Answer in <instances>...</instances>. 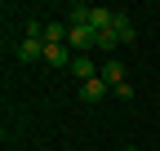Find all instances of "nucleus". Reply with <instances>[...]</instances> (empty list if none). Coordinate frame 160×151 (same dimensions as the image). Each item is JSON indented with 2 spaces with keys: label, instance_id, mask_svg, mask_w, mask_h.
Here are the masks:
<instances>
[{
  "label": "nucleus",
  "instance_id": "obj_7",
  "mask_svg": "<svg viewBox=\"0 0 160 151\" xmlns=\"http://www.w3.org/2000/svg\"><path fill=\"white\" fill-rule=\"evenodd\" d=\"M71 58H76L71 45H49V49H45V62H49V67H71Z\"/></svg>",
  "mask_w": 160,
  "mask_h": 151
},
{
  "label": "nucleus",
  "instance_id": "obj_4",
  "mask_svg": "<svg viewBox=\"0 0 160 151\" xmlns=\"http://www.w3.org/2000/svg\"><path fill=\"white\" fill-rule=\"evenodd\" d=\"M107 80H102V76H93V80H85V85H80V102H102L107 98Z\"/></svg>",
  "mask_w": 160,
  "mask_h": 151
},
{
  "label": "nucleus",
  "instance_id": "obj_8",
  "mask_svg": "<svg viewBox=\"0 0 160 151\" xmlns=\"http://www.w3.org/2000/svg\"><path fill=\"white\" fill-rule=\"evenodd\" d=\"M98 76H102L111 89H116V85H125V62H120V58H111V62H102V71H98Z\"/></svg>",
  "mask_w": 160,
  "mask_h": 151
},
{
  "label": "nucleus",
  "instance_id": "obj_1",
  "mask_svg": "<svg viewBox=\"0 0 160 151\" xmlns=\"http://www.w3.org/2000/svg\"><path fill=\"white\" fill-rule=\"evenodd\" d=\"M67 45H71V49H80V53H85V49H98V31H93L89 22H71Z\"/></svg>",
  "mask_w": 160,
  "mask_h": 151
},
{
  "label": "nucleus",
  "instance_id": "obj_5",
  "mask_svg": "<svg viewBox=\"0 0 160 151\" xmlns=\"http://www.w3.org/2000/svg\"><path fill=\"white\" fill-rule=\"evenodd\" d=\"M45 40H36V36H22V45H18V58H22V62H40V58H45Z\"/></svg>",
  "mask_w": 160,
  "mask_h": 151
},
{
  "label": "nucleus",
  "instance_id": "obj_9",
  "mask_svg": "<svg viewBox=\"0 0 160 151\" xmlns=\"http://www.w3.org/2000/svg\"><path fill=\"white\" fill-rule=\"evenodd\" d=\"M67 31L71 27H62V22H45V45H67Z\"/></svg>",
  "mask_w": 160,
  "mask_h": 151
},
{
  "label": "nucleus",
  "instance_id": "obj_11",
  "mask_svg": "<svg viewBox=\"0 0 160 151\" xmlns=\"http://www.w3.org/2000/svg\"><path fill=\"white\" fill-rule=\"evenodd\" d=\"M125 151H138V147H125Z\"/></svg>",
  "mask_w": 160,
  "mask_h": 151
},
{
  "label": "nucleus",
  "instance_id": "obj_10",
  "mask_svg": "<svg viewBox=\"0 0 160 151\" xmlns=\"http://www.w3.org/2000/svg\"><path fill=\"white\" fill-rule=\"evenodd\" d=\"M116 45H120V40H116L111 31H98V49H116Z\"/></svg>",
  "mask_w": 160,
  "mask_h": 151
},
{
  "label": "nucleus",
  "instance_id": "obj_6",
  "mask_svg": "<svg viewBox=\"0 0 160 151\" xmlns=\"http://www.w3.org/2000/svg\"><path fill=\"white\" fill-rule=\"evenodd\" d=\"M111 36H116V40H120V45H129V40H133V36H138V31H133V18L116 9V22H111Z\"/></svg>",
  "mask_w": 160,
  "mask_h": 151
},
{
  "label": "nucleus",
  "instance_id": "obj_2",
  "mask_svg": "<svg viewBox=\"0 0 160 151\" xmlns=\"http://www.w3.org/2000/svg\"><path fill=\"white\" fill-rule=\"evenodd\" d=\"M71 76H76V85H85V80H93V76L98 71H102V67H98L93 58H89V53H76V58H71V67H67Z\"/></svg>",
  "mask_w": 160,
  "mask_h": 151
},
{
  "label": "nucleus",
  "instance_id": "obj_3",
  "mask_svg": "<svg viewBox=\"0 0 160 151\" xmlns=\"http://www.w3.org/2000/svg\"><path fill=\"white\" fill-rule=\"evenodd\" d=\"M85 22H89L93 31H111V22H116V9H102V5H85Z\"/></svg>",
  "mask_w": 160,
  "mask_h": 151
}]
</instances>
